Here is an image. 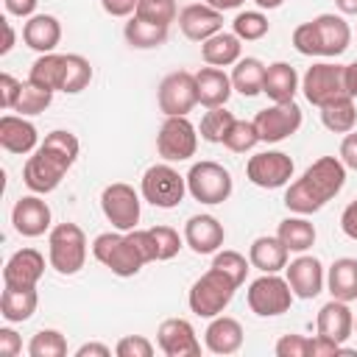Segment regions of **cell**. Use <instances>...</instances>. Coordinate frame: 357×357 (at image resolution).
<instances>
[{"instance_id":"obj_1","label":"cell","mask_w":357,"mask_h":357,"mask_svg":"<svg viewBox=\"0 0 357 357\" xmlns=\"http://www.w3.org/2000/svg\"><path fill=\"white\" fill-rule=\"evenodd\" d=\"M346 184V165L340 156L315 159L290 187L284 190V206L296 215H312L324 209Z\"/></svg>"},{"instance_id":"obj_2","label":"cell","mask_w":357,"mask_h":357,"mask_svg":"<svg viewBox=\"0 0 357 357\" xmlns=\"http://www.w3.org/2000/svg\"><path fill=\"white\" fill-rule=\"evenodd\" d=\"M92 257L120 279L137 276L142 271V265H148L142 251L131 240V234L128 231H117V229L114 231H103V234H98L92 240Z\"/></svg>"},{"instance_id":"obj_3","label":"cell","mask_w":357,"mask_h":357,"mask_svg":"<svg viewBox=\"0 0 357 357\" xmlns=\"http://www.w3.org/2000/svg\"><path fill=\"white\" fill-rule=\"evenodd\" d=\"M234 290H237V282L229 273H223L220 268L209 265V271L192 282V287L187 293V304L198 318H215L231 304Z\"/></svg>"},{"instance_id":"obj_4","label":"cell","mask_w":357,"mask_h":357,"mask_svg":"<svg viewBox=\"0 0 357 357\" xmlns=\"http://www.w3.org/2000/svg\"><path fill=\"white\" fill-rule=\"evenodd\" d=\"M47 262L61 276H73L84 268L86 234L78 223H59L47 231Z\"/></svg>"},{"instance_id":"obj_5","label":"cell","mask_w":357,"mask_h":357,"mask_svg":"<svg viewBox=\"0 0 357 357\" xmlns=\"http://www.w3.org/2000/svg\"><path fill=\"white\" fill-rule=\"evenodd\" d=\"M139 195L159 206V209H173L184 201L187 195V176H181L170 162H159V165H151L145 173H142V181H139Z\"/></svg>"},{"instance_id":"obj_6","label":"cell","mask_w":357,"mask_h":357,"mask_svg":"<svg viewBox=\"0 0 357 357\" xmlns=\"http://www.w3.org/2000/svg\"><path fill=\"white\" fill-rule=\"evenodd\" d=\"M234 184H231V173L212 162V159H204V162H195L190 170H187V192L198 201V204H206V206H215V204H223L229 201Z\"/></svg>"},{"instance_id":"obj_7","label":"cell","mask_w":357,"mask_h":357,"mask_svg":"<svg viewBox=\"0 0 357 357\" xmlns=\"http://www.w3.org/2000/svg\"><path fill=\"white\" fill-rule=\"evenodd\" d=\"M293 290L287 284L284 276L279 273H262L259 279H254L245 290V301H248V310L259 318H276L282 312L290 310L293 304Z\"/></svg>"},{"instance_id":"obj_8","label":"cell","mask_w":357,"mask_h":357,"mask_svg":"<svg viewBox=\"0 0 357 357\" xmlns=\"http://www.w3.org/2000/svg\"><path fill=\"white\" fill-rule=\"evenodd\" d=\"M156 103L165 117H187L198 106V86H195V73L187 70H173L159 81L156 89Z\"/></svg>"},{"instance_id":"obj_9","label":"cell","mask_w":357,"mask_h":357,"mask_svg":"<svg viewBox=\"0 0 357 357\" xmlns=\"http://www.w3.org/2000/svg\"><path fill=\"white\" fill-rule=\"evenodd\" d=\"M139 192L126 184V181H114L109 187H103L100 192V209L106 215V220L112 223V229L117 231H131L139 223Z\"/></svg>"},{"instance_id":"obj_10","label":"cell","mask_w":357,"mask_h":357,"mask_svg":"<svg viewBox=\"0 0 357 357\" xmlns=\"http://www.w3.org/2000/svg\"><path fill=\"white\" fill-rule=\"evenodd\" d=\"M301 92L312 106H324L346 92V81H343V64L335 61H315L312 67H307V73L301 75Z\"/></svg>"},{"instance_id":"obj_11","label":"cell","mask_w":357,"mask_h":357,"mask_svg":"<svg viewBox=\"0 0 357 357\" xmlns=\"http://www.w3.org/2000/svg\"><path fill=\"white\" fill-rule=\"evenodd\" d=\"M156 151L165 162H187L198 151V128L190 117H165L156 134Z\"/></svg>"},{"instance_id":"obj_12","label":"cell","mask_w":357,"mask_h":357,"mask_svg":"<svg viewBox=\"0 0 357 357\" xmlns=\"http://www.w3.org/2000/svg\"><path fill=\"white\" fill-rule=\"evenodd\" d=\"M301 120H304L301 106L296 100H284V103H271L268 109L257 112L254 128L259 134V142H282L301 128Z\"/></svg>"},{"instance_id":"obj_13","label":"cell","mask_w":357,"mask_h":357,"mask_svg":"<svg viewBox=\"0 0 357 357\" xmlns=\"http://www.w3.org/2000/svg\"><path fill=\"white\" fill-rule=\"evenodd\" d=\"M293 170H296V165L284 151H259L245 162L248 181L262 190H279V187L290 184Z\"/></svg>"},{"instance_id":"obj_14","label":"cell","mask_w":357,"mask_h":357,"mask_svg":"<svg viewBox=\"0 0 357 357\" xmlns=\"http://www.w3.org/2000/svg\"><path fill=\"white\" fill-rule=\"evenodd\" d=\"M67 170L70 167L64 162H59L56 156H50V153H45V151L36 148L28 156V162L22 165V181H25V187L31 192L47 195V192H53L61 184V178L67 176Z\"/></svg>"},{"instance_id":"obj_15","label":"cell","mask_w":357,"mask_h":357,"mask_svg":"<svg viewBox=\"0 0 357 357\" xmlns=\"http://www.w3.org/2000/svg\"><path fill=\"white\" fill-rule=\"evenodd\" d=\"M284 279H287L293 296L296 298H304V301L307 298H315L324 290V284H326V273H324L321 259L318 257H310L307 251L301 257H296L293 262H287Z\"/></svg>"},{"instance_id":"obj_16","label":"cell","mask_w":357,"mask_h":357,"mask_svg":"<svg viewBox=\"0 0 357 357\" xmlns=\"http://www.w3.org/2000/svg\"><path fill=\"white\" fill-rule=\"evenodd\" d=\"M156 343H159V351L165 357H198L201 354L198 335L187 318L162 321L159 332H156Z\"/></svg>"},{"instance_id":"obj_17","label":"cell","mask_w":357,"mask_h":357,"mask_svg":"<svg viewBox=\"0 0 357 357\" xmlns=\"http://www.w3.org/2000/svg\"><path fill=\"white\" fill-rule=\"evenodd\" d=\"M50 220H53L50 206L36 192L22 195L11 209V223H14L17 234H22V237H42L45 231H50Z\"/></svg>"},{"instance_id":"obj_18","label":"cell","mask_w":357,"mask_h":357,"mask_svg":"<svg viewBox=\"0 0 357 357\" xmlns=\"http://www.w3.org/2000/svg\"><path fill=\"white\" fill-rule=\"evenodd\" d=\"M178 28L187 39L192 42H206L218 31H223V11L206 6V3H192L178 11Z\"/></svg>"},{"instance_id":"obj_19","label":"cell","mask_w":357,"mask_h":357,"mask_svg":"<svg viewBox=\"0 0 357 357\" xmlns=\"http://www.w3.org/2000/svg\"><path fill=\"white\" fill-rule=\"evenodd\" d=\"M45 273V257L36 248H20L8 257L3 268L6 287H36Z\"/></svg>"},{"instance_id":"obj_20","label":"cell","mask_w":357,"mask_h":357,"mask_svg":"<svg viewBox=\"0 0 357 357\" xmlns=\"http://www.w3.org/2000/svg\"><path fill=\"white\" fill-rule=\"evenodd\" d=\"M0 145L8 153L25 156L39 148V131L36 126L22 114H3L0 117Z\"/></svg>"},{"instance_id":"obj_21","label":"cell","mask_w":357,"mask_h":357,"mask_svg":"<svg viewBox=\"0 0 357 357\" xmlns=\"http://www.w3.org/2000/svg\"><path fill=\"white\" fill-rule=\"evenodd\" d=\"M226 240V229L215 215H192L184 223V243L195 254H215Z\"/></svg>"},{"instance_id":"obj_22","label":"cell","mask_w":357,"mask_h":357,"mask_svg":"<svg viewBox=\"0 0 357 357\" xmlns=\"http://www.w3.org/2000/svg\"><path fill=\"white\" fill-rule=\"evenodd\" d=\"M315 329H318V335H324V337H329V340H335V343H346V340L354 335V312H351L349 301L329 298V301L318 310Z\"/></svg>"},{"instance_id":"obj_23","label":"cell","mask_w":357,"mask_h":357,"mask_svg":"<svg viewBox=\"0 0 357 357\" xmlns=\"http://www.w3.org/2000/svg\"><path fill=\"white\" fill-rule=\"evenodd\" d=\"M315 33H318V45H321V56L324 59H335L340 53L349 50L351 42V28L340 14H318L312 20Z\"/></svg>"},{"instance_id":"obj_24","label":"cell","mask_w":357,"mask_h":357,"mask_svg":"<svg viewBox=\"0 0 357 357\" xmlns=\"http://www.w3.org/2000/svg\"><path fill=\"white\" fill-rule=\"evenodd\" d=\"M204 343L212 354H234L243 346V326L231 315H215L209 318V326L204 332Z\"/></svg>"},{"instance_id":"obj_25","label":"cell","mask_w":357,"mask_h":357,"mask_svg":"<svg viewBox=\"0 0 357 357\" xmlns=\"http://www.w3.org/2000/svg\"><path fill=\"white\" fill-rule=\"evenodd\" d=\"M22 42L36 53H53L61 42V22L53 14H33L22 25Z\"/></svg>"},{"instance_id":"obj_26","label":"cell","mask_w":357,"mask_h":357,"mask_svg":"<svg viewBox=\"0 0 357 357\" xmlns=\"http://www.w3.org/2000/svg\"><path fill=\"white\" fill-rule=\"evenodd\" d=\"M195 86H198V103L206 109L215 106H226V100L231 98V75L223 73V67H201L195 73Z\"/></svg>"},{"instance_id":"obj_27","label":"cell","mask_w":357,"mask_h":357,"mask_svg":"<svg viewBox=\"0 0 357 357\" xmlns=\"http://www.w3.org/2000/svg\"><path fill=\"white\" fill-rule=\"evenodd\" d=\"M248 262L251 268L262 271V273H279L287 268L290 262V251L287 245L279 240V237H271V234H262L251 243L248 248Z\"/></svg>"},{"instance_id":"obj_28","label":"cell","mask_w":357,"mask_h":357,"mask_svg":"<svg viewBox=\"0 0 357 357\" xmlns=\"http://www.w3.org/2000/svg\"><path fill=\"white\" fill-rule=\"evenodd\" d=\"M298 89H301V78H298V73H296L293 64H287V61H273V64L265 67L262 92H265L273 103L293 100Z\"/></svg>"},{"instance_id":"obj_29","label":"cell","mask_w":357,"mask_h":357,"mask_svg":"<svg viewBox=\"0 0 357 357\" xmlns=\"http://www.w3.org/2000/svg\"><path fill=\"white\" fill-rule=\"evenodd\" d=\"M240 53H243V39L229 31H218L215 36L201 42V59L212 67H231L243 59Z\"/></svg>"},{"instance_id":"obj_30","label":"cell","mask_w":357,"mask_h":357,"mask_svg":"<svg viewBox=\"0 0 357 357\" xmlns=\"http://www.w3.org/2000/svg\"><path fill=\"white\" fill-rule=\"evenodd\" d=\"M36 304H39L36 287H3L0 315L8 324H22L36 312Z\"/></svg>"},{"instance_id":"obj_31","label":"cell","mask_w":357,"mask_h":357,"mask_svg":"<svg viewBox=\"0 0 357 357\" xmlns=\"http://www.w3.org/2000/svg\"><path fill=\"white\" fill-rule=\"evenodd\" d=\"M326 287H329L332 298L357 301V259L354 257L335 259L326 271Z\"/></svg>"},{"instance_id":"obj_32","label":"cell","mask_w":357,"mask_h":357,"mask_svg":"<svg viewBox=\"0 0 357 357\" xmlns=\"http://www.w3.org/2000/svg\"><path fill=\"white\" fill-rule=\"evenodd\" d=\"M64 67H67V53H39V59L31 64L28 81L50 89V92H61V81H64Z\"/></svg>"},{"instance_id":"obj_33","label":"cell","mask_w":357,"mask_h":357,"mask_svg":"<svg viewBox=\"0 0 357 357\" xmlns=\"http://www.w3.org/2000/svg\"><path fill=\"white\" fill-rule=\"evenodd\" d=\"M276 237L287 245L290 254H304L315 245V226L307 220V215H293L279 223Z\"/></svg>"},{"instance_id":"obj_34","label":"cell","mask_w":357,"mask_h":357,"mask_svg":"<svg viewBox=\"0 0 357 357\" xmlns=\"http://www.w3.org/2000/svg\"><path fill=\"white\" fill-rule=\"evenodd\" d=\"M321 123L332 134H349L357 126V106L351 95H340L321 106Z\"/></svg>"},{"instance_id":"obj_35","label":"cell","mask_w":357,"mask_h":357,"mask_svg":"<svg viewBox=\"0 0 357 357\" xmlns=\"http://www.w3.org/2000/svg\"><path fill=\"white\" fill-rule=\"evenodd\" d=\"M126 33V42L137 50H151V47H159L167 42V25H156V22H148L142 17H131L123 28Z\"/></svg>"},{"instance_id":"obj_36","label":"cell","mask_w":357,"mask_h":357,"mask_svg":"<svg viewBox=\"0 0 357 357\" xmlns=\"http://www.w3.org/2000/svg\"><path fill=\"white\" fill-rule=\"evenodd\" d=\"M262 81H265V64L257 56H245L231 67V86L245 98L259 95Z\"/></svg>"},{"instance_id":"obj_37","label":"cell","mask_w":357,"mask_h":357,"mask_svg":"<svg viewBox=\"0 0 357 357\" xmlns=\"http://www.w3.org/2000/svg\"><path fill=\"white\" fill-rule=\"evenodd\" d=\"M89 81H92V64H89V59H84L81 53H67V67H64L61 92L78 95L81 89L89 86Z\"/></svg>"},{"instance_id":"obj_38","label":"cell","mask_w":357,"mask_h":357,"mask_svg":"<svg viewBox=\"0 0 357 357\" xmlns=\"http://www.w3.org/2000/svg\"><path fill=\"white\" fill-rule=\"evenodd\" d=\"M234 120H237V117H234L226 106L206 109V114L201 117L198 134H201V139H206V142H223V137L229 134V128H231Z\"/></svg>"},{"instance_id":"obj_39","label":"cell","mask_w":357,"mask_h":357,"mask_svg":"<svg viewBox=\"0 0 357 357\" xmlns=\"http://www.w3.org/2000/svg\"><path fill=\"white\" fill-rule=\"evenodd\" d=\"M268 31H271V22H268V17L262 14V8H257V11H240V14L231 20V33H237L243 42H257V39H262Z\"/></svg>"},{"instance_id":"obj_40","label":"cell","mask_w":357,"mask_h":357,"mask_svg":"<svg viewBox=\"0 0 357 357\" xmlns=\"http://www.w3.org/2000/svg\"><path fill=\"white\" fill-rule=\"evenodd\" d=\"M50 103H53V92H50V89H42V86L25 81V84H22V92H20V98H17V106H14L11 112H17V114H22V117H33V114H42Z\"/></svg>"},{"instance_id":"obj_41","label":"cell","mask_w":357,"mask_h":357,"mask_svg":"<svg viewBox=\"0 0 357 357\" xmlns=\"http://www.w3.org/2000/svg\"><path fill=\"white\" fill-rule=\"evenodd\" d=\"M31 357H64L67 354V337L59 329H39L28 343Z\"/></svg>"},{"instance_id":"obj_42","label":"cell","mask_w":357,"mask_h":357,"mask_svg":"<svg viewBox=\"0 0 357 357\" xmlns=\"http://www.w3.org/2000/svg\"><path fill=\"white\" fill-rule=\"evenodd\" d=\"M257 142H259V134L254 128V120H234L220 145H226L234 153H248V151H254Z\"/></svg>"},{"instance_id":"obj_43","label":"cell","mask_w":357,"mask_h":357,"mask_svg":"<svg viewBox=\"0 0 357 357\" xmlns=\"http://www.w3.org/2000/svg\"><path fill=\"white\" fill-rule=\"evenodd\" d=\"M137 17L148 20V22H156V25H167L178 17V8H176V0H139L137 3Z\"/></svg>"},{"instance_id":"obj_44","label":"cell","mask_w":357,"mask_h":357,"mask_svg":"<svg viewBox=\"0 0 357 357\" xmlns=\"http://www.w3.org/2000/svg\"><path fill=\"white\" fill-rule=\"evenodd\" d=\"M151 237H153V251H156V262H165V259H173L178 251H181V237L173 226H153L151 229Z\"/></svg>"},{"instance_id":"obj_45","label":"cell","mask_w":357,"mask_h":357,"mask_svg":"<svg viewBox=\"0 0 357 357\" xmlns=\"http://www.w3.org/2000/svg\"><path fill=\"white\" fill-rule=\"evenodd\" d=\"M212 265H215V268H220L223 273H229V276L237 282V287L245 282V273H248V268H251V262H248V259H245L240 251H231V248L215 251Z\"/></svg>"},{"instance_id":"obj_46","label":"cell","mask_w":357,"mask_h":357,"mask_svg":"<svg viewBox=\"0 0 357 357\" xmlns=\"http://www.w3.org/2000/svg\"><path fill=\"white\" fill-rule=\"evenodd\" d=\"M293 47L301 56H321V45H318V33H315L312 20L296 25V31H293Z\"/></svg>"},{"instance_id":"obj_47","label":"cell","mask_w":357,"mask_h":357,"mask_svg":"<svg viewBox=\"0 0 357 357\" xmlns=\"http://www.w3.org/2000/svg\"><path fill=\"white\" fill-rule=\"evenodd\" d=\"M117 357H153V343L145 335H126L114 346Z\"/></svg>"},{"instance_id":"obj_48","label":"cell","mask_w":357,"mask_h":357,"mask_svg":"<svg viewBox=\"0 0 357 357\" xmlns=\"http://www.w3.org/2000/svg\"><path fill=\"white\" fill-rule=\"evenodd\" d=\"M276 357H310V337L304 335H282L273 346Z\"/></svg>"},{"instance_id":"obj_49","label":"cell","mask_w":357,"mask_h":357,"mask_svg":"<svg viewBox=\"0 0 357 357\" xmlns=\"http://www.w3.org/2000/svg\"><path fill=\"white\" fill-rule=\"evenodd\" d=\"M20 92H22V81H17L8 73H0V106L3 109H14Z\"/></svg>"},{"instance_id":"obj_50","label":"cell","mask_w":357,"mask_h":357,"mask_svg":"<svg viewBox=\"0 0 357 357\" xmlns=\"http://www.w3.org/2000/svg\"><path fill=\"white\" fill-rule=\"evenodd\" d=\"M335 354H349V349H343V343H335L324 335L310 337V357H335Z\"/></svg>"},{"instance_id":"obj_51","label":"cell","mask_w":357,"mask_h":357,"mask_svg":"<svg viewBox=\"0 0 357 357\" xmlns=\"http://www.w3.org/2000/svg\"><path fill=\"white\" fill-rule=\"evenodd\" d=\"M20 351H22V337L11 326H3L0 329V357H17Z\"/></svg>"},{"instance_id":"obj_52","label":"cell","mask_w":357,"mask_h":357,"mask_svg":"<svg viewBox=\"0 0 357 357\" xmlns=\"http://www.w3.org/2000/svg\"><path fill=\"white\" fill-rule=\"evenodd\" d=\"M340 162L346 170H357V131H349L340 142Z\"/></svg>"},{"instance_id":"obj_53","label":"cell","mask_w":357,"mask_h":357,"mask_svg":"<svg viewBox=\"0 0 357 357\" xmlns=\"http://www.w3.org/2000/svg\"><path fill=\"white\" fill-rule=\"evenodd\" d=\"M137 3H139V0H100L103 11H106L109 17H134Z\"/></svg>"},{"instance_id":"obj_54","label":"cell","mask_w":357,"mask_h":357,"mask_svg":"<svg viewBox=\"0 0 357 357\" xmlns=\"http://www.w3.org/2000/svg\"><path fill=\"white\" fill-rule=\"evenodd\" d=\"M340 229L349 240H357V198L346 204V209L340 212Z\"/></svg>"},{"instance_id":"obj_55","label":"cell","mask_w":357,"mask_h":357,"mask_svg":"<svg viewBox=\"0 0 357 357\" xmlns=\"http://www.w3.org/2000/svg\"><path fill=\"white\" fill-rule=\"evenodd\" d=\"M36 3L39 0H3V6H6V11L11 14V17H33V11H36Z\"/></svg>"},{"instance_id":"obj_56","label":"cell","mask_w":357,"mask_h":357,"mask_svg":"<svg viewBox=\"0 0 357 357\" xmlns=\"http://www.w3.org/2000/svg\"><path fill=\"white\" fill-rule=\"evenodd\" d=\"M109 354H112V349L106 343H95V340L75 349V357H109Z\"/></svg>"},{"instance_id":"obj_57","label":"cell","mask_w":357,"mask_h":357,"mask_svg":"<svg viewBox=\"0 0 357 357\" xmlns=\"http://www.w3.org/2000/svg\"><path fill=\"white\" fill-rule=\"evenodd\" d=\"M343 81H346V92L351 98H357V61L343 64Z\"/></svg>"},{"instance_id":"obj_58","label":"cell","mask_w":357,"mask_h":357,"mask_svg":"<svg viewBox=\"0 0 357 357\" xmlns=\"http://www.w3.org/2000/svg\"><path fill=\"white\" fill-rule=\"evenodd\" d=\"M3 22V45H0V56H6V53H11V47H14V39H17V33H14V28H11V22L8 20H0Z\"/></svg>"},{"instance_id":"obj_59","label":"cell","mask_w":357,"mask_h":357,"mask_svg":"<svg viewBox=\"0 0 357 357\" xmlns=\"http://www.w3.org/2000/svg\"><path fill=\"white\" fill-rule=\"evenodd\" d=\"M206 6H212V8H218V11H231V8H240L245 0H204Z\"/></svg>"},{"instance_id":"obj_60","label":"cell","mask_w":357,"mask_h":357,"mask_svg":"<svg viewBox=\"0 0 357 357\" xmlns=\"http://www.w3.org/2000/svg\"><path fill=\"white\" fill-rule=\"evenodd\" d=\"M340 14H357V0H335Z\"/></svg>"},{"instance_id":"obj_61","label":"cell","mask_w":357,"mask_h":357,"mask_svg":"<svg viewBox=\"0 0 357 357\" xmlns=\"http://www.w3.org/2000/svg\"><path fill=\"white\" fill-rule=\"evenodd\" d=\"M254 3H257V8H268L271 11V8H279L284 0H254Z\"/></svg>"},{"instance_id":"obj_62","label":"cell","mask_w":357,"mask_h":357,"mask_svg":"<svg viewBox=\"0 0 357 357\" xmlns=\"http://www.w3.org/2000/svg\"><path fill=\"white\" fill-rule=\"evenodd\" d=\"M354 335H357V318H354Z\"/></svg>"}]
</instances>
